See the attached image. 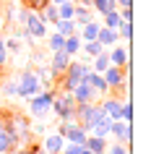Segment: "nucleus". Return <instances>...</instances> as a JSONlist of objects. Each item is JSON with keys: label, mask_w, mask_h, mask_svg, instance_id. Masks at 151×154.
I'll return each mask as SVG.
<instances>
[{"label": "nucleus", "mask_w": 151, "mask_h": 154, "mask_svg": "<svg viewBox=\"0 0 151 154\" xmlns=\"http://www.w3.org/2000/svg\"><path fill=\"white\" fill-rule=\"evenodd\" d=\"M81 45H83V42H81L78 32H73V34H68V37H65L63 50H65V52H68L71 57H78V55H81Z\"/></svg>", "instance_id": "14"}, {"label": "nucleus", "mask_w": 151, "mask_h": 154, "mask_svg": "<svg viewBox=\"0 0 151 154\" xmlns=\"http://www.w3.org/2000/svg\"><path fill=\"white\" fill-rule=\"evenodd\" d=\"M0 79H3V65H0Z\"/></svg>", "instance_id": "37"}, {"label": "nucleus", "mask_w": 151, "mask_h": 154, "mask_svg": "<svg viewBox=\"0 0 151 154\" xmlns=\"http://www.w3.org/2000/svg\"><path fill=\"white\" fill-rule=\"evenodd\" d=\"M50 3H52V5H60V3H65V0H50Z\"/></svg>", "instance_id": "36"}, {"label": "nucleus", "mask_w": 151, "mask_h": 154, "mask_svg": "<svg viewBox=\"0 0 151 154\" xmlns=\"http://www.w3.org/2000/svg\"><path fill=\"white\" fill-rule=\"evenodd\" d=\"M39 18L44 21V24H55L57 18H60V16H57V5H52V3H47V5H44V8L39 11Z\"/></svg>", "instance_id": "22"}, {"label": "nucleus", "mask_w": 151, "mask_h": 154, "mask_svg": "<svg viewBox=\"0 0 151 154\" xmlns=\"http://www.w3.org/2000/svg\"><path fill=\"white\" fill-rule=\"evenodd\" d=\"M71 60H73V57L68 55L65 50H55V52H52V60H50V71L55 73V76H63L65 68L71 65Z\"/></svg>", "instance_id": "8"}, {"label": "nucleus", "mask_w": 151, "mask_h": 154, "mask_svg": "<svg viewBox=\"0 0 151 154\" xmlns=\"http://www.w3.org/2000/svg\"><path fill=\"white\" fill-rule=\"evenodd\" d=\"M50 0H24V5H26V11H37V13H39L42 8H44V5H47Z\"/></svg>", "instance_id": "29"}, {"label": "nucleus", "mask_w": 151, "mask_h": 154, "mask_svg": "<svg viewBox=\"0 0 151 154\" xmlns=\"http://www.w3.org/2000/svg\"><path fill=\"white\" fill-rule=\"evenodd\" d=\"M99 21H89V24H83L78 29V37H81V42H89V39H96V32H99Z\"/></svg>", "instance_id": "20"}, {"label": "nucleus", "mask_w": 151, "mask_h": 154, "mask_svg": "<svg viewBox=\"0 0 151 154\" xmlns=\"http://www.w3.org/2000/svg\"><path fill=\"white\" fill-rule=\"evenodd\" d=\"M117 8H133V0H115Z\"/></svg>", "instance_id": "34"}, {"label": "nucleus", "mask_w": 151, "mask_h": 154, "mask_svg": "<svg viewBox=\"0 0 151 154\" xmlns=\"http://www.w3.org/2000/svg\"><path fill=\"white\" fill-rule=\"evenodd\" d=\"M5 94H8V97H18V81H8L5 84Z\"/></svg>", "instance_id": "31"}, {"label": "nucleus", "mask_w": 151, "mask_h": 154, "mask_svg": "<svg viewBox=\"0 0 151 154\" xmlns=\"http://www.w3.org/2000/svg\"><path fill=\"white\" fill-rule=\"evenodd\" d=\"M91 8H94L99 16H104L107 11H115V8H117V3H115V0H91Z\"/></svg>", "instance_id": "24"}, {"label": "nucleus", "mask_w": 151, "mask_h": 154, "mask_svg": "<svg viewBox=\"0 0 151 154\" xmlns=\"http://www.w3.org/2000/svg\"><path fill=\"white\" fill-rule=\"evenodd\" d=\"M16 154H44L42 152V146H37V144H29V146H24V149H13Z\"/></svg>", "instance_id": "30"}, {"label": "nucleus", "mask_w": 151, "mask_h": 154, "mask_svg": "<svg viewBox=\"0 0 151 154\" xmlns=\"http://www.w3.org/2000/svg\"><path fill=\"white\" fill-rule=\"evenodd\" d=\"M5 50H8V52H18V50H21L18 39H5Z\"/></svg>", "instance_id": "33"}, {"label": "nucleus", "mask_w": 151, "mask_h": 154, "mask_svg": "<svg viewBox=\"0 0 151 154\" xmlns=\"http://www.w3.org/2000/svg\"><path fill=\"white\" fill-rule=\"evenodd\" d=\"M107 57H110V65H120V68H125V65L130 63V52H128V47H125V45H120V42H117V45H112V52Z\"/></svg>", "instance_id": "12"}, {"label": "nucleus", "mask_w": 151, "mask_h": 154, "mask_svg": "<svg viewBox=\"0 0 151 154\" xmlns=\"http://www.w3.org/2000/svg\"><path fill=\"white\" fill-rule=\"evenodd\" d=\"M73 21H76V26H83L89 24V21H94V13H91V8H86V5H76V13H73Z\"/></svg>", "instance_id": "18"}, {"label": "nucleus", "mask_w": 151, "mask_h": 154, "mask_svg": "<svg viewBox=\"0 0 151 154\" xmlns=\"http://www.w3.org/2000/svg\"><path fill=\"white\" fill-rule=\"evenodd\" d=\"M16 146H18V136L3 128V131H0V154H11Z\"/></svg>", "instance_id": "13"}, {"label": "nucleus", "mask_w": 151, "mask_h": 154, "mask_svg": "<svg viewBox=\"0 0 151 154\" xmlns=\"http://www.w3.org/2000/svg\"><path fill=\"white\" fill-rule=\"evenodd\" d=\"M110 125H112V120L104 115V118H99V120L91 125L89 133H91V136H99V138H110Z\"/></svg>", "instance_id": "16"}, {"label": "nucleus", "mask_w": 151, "mask_h": 154, "mask_svg": "<svg viewBox=\"0 0 151 154\" xmlns=\"http://www.w3.org/2000/svg\"><path fill=\"white\" fill-rule=\"evenodd\" d=\"M26 34L32 37V39H42V37H47V24L39 18V13L37 11H26Z\"/></svg>", "instance_id": "5"}, {"label": "nucleus", "mask_w": 151, "mask_h": 154, "mask_svg": "<svg viewBox=\"0 0 151 154\" xmlns=\"http://www.w3.org/2000/svg\"><path fill=\"white\" fill-rule=\"evenodd\" d=\"M78 152H81L78 144H68V141H65V146H63V152H60V154H78Z\"/></svg>", "instance_id": "32"}, {"label": "nucleus", "mask_w": 151, "mask_h": 154, "mask_svg": "<svg viewBox=\"0 0 151 154\" xmlns=\"http://www.w3.org/2000/svg\"><path fill=\"white\" fill-rule=\"evenodd\" d=\"M71 94H73V99H76V105H83V102H99V94H96L86 81H81L78 86H73Z\"/></svg>", "instance_id": "7"}, {"label": "nucleus", "mask_w": 151, "mask_h": 154, "mask_svg": "<svg viewBox=\"0 0 151 154\" xmlns=\"http://www.w3.org/2000/svg\"><path fill=\"white\" fill-rule=\"evenodd\" d=\"M110 136L115 138V141H120V144H128V146H130V123H125V120H112Z\"/></svg>", "instance_id": "9"}, {"label": "nucleus", "mask_w": 151, "mask_h": 154, "mask_svg": "<svg viewBox=\"0 0 151 154\" xmlns=\"http://www.w3.org/2000/svg\"><path fill=\"white\" fill-rule=\"evenodd\" d=\"M120 120H125V123L133 120V102L130 99H122V105H120Z\"/></svg>", "instance_id": "28"}, {"label": "nucleus", "mask_w": 151, "mask_h": 154, "mask_svg": "<svg viewBox=\"0 0 151 154\" xmlns=\"http://www.w3.org/2000/svg\"><path fill=\"white\" fill-rule=\"evenodd\" d=\"M78 154H94V152H89L86 146H81V152H78Z\"/></svg>", "instance_id": "35"}, {"label": "nucleus", "mask_w": 151, "mask_h": 154, "mask_svg": "<svg viewBox=\"0 0 151 154\" xmlns=\"http://www.w3.org/2000/svg\"><path fill=\"white\" fill-rule=\"evenodd\" d=\"M63 45H65V37H63V34L52 32V34L47 37V47L52 50V52H55V50H63Z\"/></svg>", "instance_id": "27"}, {"label": "nucleus", "mask_w": 151, "mask_h": 154, "mask_svg": "<svg viewBox=\"0 0 151 154\" xmlns=\"http://www.w3.org/2000/svg\"><path fill=\"white\" fill-rule=\"evenodd\" d=\"M83 146H86L89 152H94V154H104L107 152V138H99V136H91V133H89Z\"/></svg>", "instance_id": "17"}, {"label": "nucleus", "mask_w": 151, "mask_h": 154, "mask_svg": "<svg viewBox=\"0 0 151 154\" xmlns=\"http://www.w3.org/2000/svg\"><path fill=\"white\" fill-rule=\"evenodd\" d=\"M102 76H104V81H107V86H110V91H115L120 84H122L128 76H130V63H128L125 68H120V65H110V68H107Z\"/></svg>", "instance_id": "6"}, {"label": "nucleus", "mask_w": 151, "mask_h": 154, "mask_svg": "<svg viewBox=\"0 0 151 154\" xmlns=\"http://www.w3.org/2000/svg\"><path fill=\"white\" fill-rule=\"evenodd\" d=\"M52 99H55V89H42V91H37L34 97H29V112L37 115V118H42L44 112H50Z\"/></svg>", "instance_id": "3"}, {"label": "nucleus", "mask_w": 151, "mask_h": 154, "mask_svg": "<svg viewBox=\"0 0 151 154\" xmlns=\"http://www.w3.org/2000/svg\"><path fill=\"white\" fill-rule=\"evenodd\" d=\"M96 39L102 42L104 47H112V45H117V32L115 29H110V26H99V32H96Z\"/></svg>", "instance_id": "15"}, {"label": "nucleus", "mask_w": 151, "mask_h": 154, "mask_svg": "<svg viewBox=\"0 0 151 154\" xmlns=\"http://www.w3.org/2000/svg\"><path fill=\"white\" fill-rule=\"evenodd\" d=\"M73 13H76V3L73 0H65V3L57 5V16L60 18H73Z\"/></svg>", "instance_id": "26"}, {"label": "nucleus", "mask_w": 151, "mask_h": 154, "mask_svg": "<svg viewBox=\"0 0 151 154\" xmlns=\"http://www.w3.org/2000/svg\"><path fill=\"white\" fill-rule=\"evenodd\" d=\"M89 71H91V65H89V63H83V60H76V57H73L71 65L65 68L63 79H60L63 91H71L73 86H78L81 81H86V73H89Z\"/></svg>", "instance_id": "1"}, {"label": "nucleus", "mask_w": 151, "mask_h": 154, "mask_svg": "<svg viewBox=\"0 0 151 154\" xmlns=\"http://www.w3.org/2000/svg\"><path fill=\"white\" fill-rule=\"evenodd\" d=\"M86 84L96 91V94H99V97H107V94H112L110 86H107V81H104V76H102V73H96V71H89V73H86Z\"/></svg>", "instance_id": "10"}, {"label": "nucleus", "mask_w": 151, "mask_h": 154, "mask_svg": "<svg viewBox=\"0 0 151 154\" xmlns=\"http://www.w3.org/2000/svg\"><path fill=\"white\" fill-rule=\"evenodd\" d=\"M81 52H86L89 57H96L99 52H104V45L99 39H89V42H83L81 45Z\"/></svg>", "instance_id": "21"}, {"label": "nucleus", "mask_w": 151, "mask_h": 154, "mask_svg": "<svg viewBox=\"0 0 151 154\" xmlns=\"http://www.w3.org/2000/svg\"><path fill=\"white\" fill-rule=\"evenodd\" d=\"M63 146H65V138H63V133H50L44 141H42V152L44 154H60L63 152Z\"/></svg>", "instance_id": "11"}, {"label": "nucleus", "mask_w": 151, "mask_h": 154, "mask_svg": "<svg viewBox=\"0 0 151 154\" xmlns=\"http://www.w3.org/2000/svg\"><path fill=\"white\" fill-rule=\"evenodd\" d=\"M52 26H55V32L63 34V37H68V34H73V32H78V26H76V21H73V18H57Z\"/></svg>", "instance_id": "19"}, {"label": "nucleus", "mask_w": 151, "mask_h": 154, "mask_svg": "<svg viewBox=\"0 0 151 154\" xmlns=\"http://www.w3.org/2000/svg\"><path fill=\"white\" fill-rule=\"evenodd\" d=\"M0 29H3V18H0Z\"/></svg>", "instance_id": "38"}, {"label": "nucleus", "mask_w": 151, "mask_h": 154, "mask_svg": "<svg viewBox=\"0 0 151 154\" xmlns=\"http://www.w3.org/2000/svg\"><path fill=\"white\" fill-rule=\"evenodd\" d=\"M107 68H110V57H107V52H99L96 57H91V71L104 73Z\"/></svg>", "instance_id": "23"}, {"label": "nucleus", "mask_w": 151, "mask_h": 154, "mask_svg": "<svg viewBox=\"0 0 151 154\" xmlns=\"http://www.w3.org/2000/svg\"><path fill=\"white\" fill-rule=\"evenodd\" d=\"M52 112L57 115V120H73V112H76V99H73L71 91H63L57 94L55 91V99H52Z\"/></svg>", "instance_id": "2"}, {"label": "nucleus", "mask_w": 151, "mask_h": 154, "mask_svg": "<svg viewBox=\"0 0 151 154\" xmlns=\"http://www.w3.org/2000/svg\"><path fill=\"white\" fill-rule=\"evenodd\" d=\"M44 86H42V81H39V76L34 71H26V73H21L18 76V97H24V99H29V97H34L37 91H42Z\"/></svg>", "instance_id": "4"}, {"label": "nucleus", "mask_w": 151, "mask_h": 154, "mask_svg": "<svg viewBox=\"0 0 151 154\" xmlns=\"http://www.w3.org/2000/svg\"><path fill=\"white\" fill-rule=\"evenodd\" d=\"M115 32H117V39H122V42L133 39V24H130V21H120Z\"/></svg>", "instance_id": "25"}]
</instances>
